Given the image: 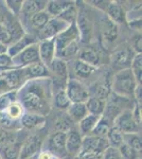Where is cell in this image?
Instances as JSON below:
<instances>
[{
  "label": "cell",
  "instance_id": "obj_1",
  "mask_svg": "<svg viewBox=\"0 0 142 159\" xmlns=\"http://www.w3.org/2000/svg\"><path fill=\"white\" fill-rule=\"evenodd\" d=\"M17 101L25 110L45 117L51 108V80H29L17 91Z\"/></svg>",
  "mask_w": 142,
  "mask_h": 159
},
{
  "label": "cell",
  "instance_id": "obj_2",
  "mask_svg": "<svg viewBox=\"0 0 142 159\" xmlns=\"http://www.w3.org/2000/svg\"><path fill=\"white\" fill-rule=\"evenodd\" d=\"M137 85L139 84L134 78L131 70L128 68L118 71L115 74L110 88H112L113 93L117 96L131 100L134 99V92Z\"/></svg>",
  "mask_w": 142,
  "mask_h": 159
},
{
  "label": "cell",
  "instance_id": "obj_3",
  "mask_svg": "<svg viewBox=\"0 0 142 159\" xmlns=\"http://www.w3.org/2000/svg\"><path fill=\"white\" fill-rule=\"evenodd\" d=\"M25 82L22 69L14 68L0 74V94L9 91H16V89L24 85Z\"/></svg>",
  "mask_w": 142,
  "mask_h": 159
},
{
  "label": "cell",
  "instance_id": "obj_4",
  "mask_svg": "<svg viewBox=\"0 0 142 159\" xmlns=\"http://www.w3.org/2000/svg\"><path fill=\"white\" fill-rule=\"evenodd\" d=\"M13 67L17 69L25 68L32 64L40 63L39 53H38V43L27 47L20 53L12 58Z\"/></svg>",
  "mask_w": 142,
  "mask_h": 159
},
{
  "label": "cell",
  "instance_id": "obj_5",
  "mask_svg": "<svg viewBox=\"0 0 142 159\" xmlns=\"http://www.w3.org/2000/svg\"><path fill=\"white\" fill-rule=\"evenodd\" d=\"M107 148H109V145H108V142L105 137H98V136L94 135L84 136L82 139L81 152L79 155H83V154L102 155Z\"/></svg>",
  "mask_w": 142,
  "mask_h": 159
},
{
  "label": "cell",
  "instance_id": "obj_6",
  "mask_svg": "<svg viewBox=\"0 0 142 159\" xmlns=\"http://www.w3.org/2000/svg\"><path fill=\"white\" fill-rule=\"evenodd\" d=\"M65 91L71 103H85L89 98V90L76 79L67 81Z\"/></svg>",
  "mask_w": 142,
  "mask_h": 159
},
{
  "label": "cell",
  "instance_id": "obj_7",
  "mask_svg": "<svg viewBox=\"0 0 142 159\" xmlns=\"http://www.w3.org/2000/svg\"><path fill=\"white\" fill-rule=\"evenodd\" d=\"M113 126L117 127L123 135L138 134L139 130L141 129V126H139L135 122V120H134L133 112H131V108L123 110V111L116 118L115 121H113Z\"/></svg>",
  "mask_w": 142,
  "mask_h": 159
},
{
  "label": "cell",
  "instance_id": "obj_8",
  "mask_svg": "<svg viewBox=\"0 0 142 159\" xmlns=\"http://www.w3.org/2000/svg\"><path fill=\"white\" fill-rule=\"evenodd\" d=\"M70 25H68L65 20H63L59 17H51L48 24L44 27V29L37 34L39 37V40H46L55 38L61 32L66 30Z\"/></svg>",
  "mask_w": 142,
  "mask_h": 159
},
{
  "label": "cell",
  "instance_id": "obj_9",
  "mask_svg": "<svg viewBox=\"0 0 142 159\" xmlns=\"http://www.w3.org/2000/svg\"><path fill=\"white\" fill-rule=\"evenodd\" d=\"M55 40V50L56 52L63 50L64 48L67 47L68 45L74 43V42H79L80 40V34H79V30H77L76 24H71L67 28L66 30H64L63 32H61L59 34L54 38Z\"/></svg>",
  "mask_w": 142,
  "mask_h": 159
},
{
  "label": "cell",
  "instance_id": "obj_10",
  "mask_svg": "<svg viewBox=\"0 0 142 159\" xmlns=\"http://www.w3.org/2000/svg\"><path fill=\"white\" fill-rule=\"evenodd\" d=\"M49 148L51 153L54 154L58 159L65 158L67 156L66 152V133L55 132L49 137L48 142Z\"/></svg>",
  "mask_w": 142,
  "mask_h": 159
},
{
  "label": "cell",
  "instance_id": "obj_11",
  "mask_svg": "<svg viewBox=\"0 0 142 159\" xmlns=\"http://www.w3.org/2000/svg\"><path fill=\"white\" fill-rule=\"evenodd\" d=\"M43 139L38 135H32L20 147L19 159H31L40 151Z\"/></svg>",
  "mask_w": 142,
  "mask_h": 159
},
{
  "label": "cell",
  "instance_id": "obj_12",
  "mask_svg": "<svg viewBox=\"0 0 142 159\" xmlns=\"http://www.w3.org/2000/svg\"><path fill=\"white\" fill-rule=\"evenodd\" d=\"M38 53H39L40 63L49 69L51 66V63L55 58L56 54L55 40H54V38L40 40L39 43H38Z\"/></svg>",
  "mask_w": 142,
  "mask_h": 159
},
{
  "label": "cell",
  "instance_id": "obj_13",
  "mask_svg": "<svg viewBox=\"0 0 142 159\" xmlns=\"http://www.w3.org/2000/svg\"><path fill=\"white\" fill-rule=\"evenodd\" d=\"M82 135L76 129H72L66 133V152L67 155L72 157H77L81 152L82 147Z\"/></svg>",
  "mask_w": 142,
  "mask_h": 159
},
{
  "label": "cell",
  "instance_id": "obj_14",
  "mask_svg": "<svg viewBox=\"0 0 142 159\" xmlns=\"http://www.w3.org/2000/svg\"><path fill=\"white\" fill-rule=\"evenodd\" d=\"M47 3V1H42V0H25L22 3V9L19 15L24 20L29 21L33 15L46 10Z\"/></svg>",
  "mask_w": 142,
  "mask_h": 159
},
{
  "label": "cell",
  "instance_id": "obj_15",
  "mask_svg": "<svg viewBox=\"0 0 142 159\" xmlns=\"http://www.w3.org/2000/svg\"><path fill=\"white\" fill-rule=\"evenodd\" d=\"M22 69L24 72V78L25 82L29 80H37V79H47L50 76V70L43 65L42 63L32 64Z\"/></svg>",
  "mask_w": 142,
  "mask_h": 159
},
{
  "label": "cell",
  "instance_id": "obj_16",
  "mask_svg": "<svg viewBox=\"0 0 142 159\" xmlns=\"http://www.w3.org/2000/svg\"><path fill=\"white\" fill-rule=\"evenodd\" d=\"M134 53L131 48H123L118 51H116L112 55V64L115 67L119 68L120 70L128 69L131 67V63L133 61Z\"/></svg>",
  "mask_w": 142,
  "mask_h": 159
},
{
  "label": "cell",
  "instance_id": "obj_17",
  "mask_svg": "<svg viewBox=\"0 0 142 159\" xmlns=\"http://www.w3.org/2000/svg\"><path fill=\"white\" fill-rule=\"evenodd\" d=\"M37 40H36V37L33 36V35H28L25 34L20 39H18L17 42L13 43L9 48H7V55L11 56V57H15L18 53H20L22 50L25 49L27 47L33 45V43H36Z\"/></svg>",
  "mask_w": 142,
  "mask_h": 159
},
{
  "label": "cell",
  "instance_id": "obj_18",
  "mask_svg": "<svg viewBox=\"0 0 142 159\" xmlns=\"http://www.w3.org/2000/svg\"><path fill=\"white\" fill-rule=\"evenodd\" d=\"M105 11L107 14V18L115 22L116 25L126 22V14L122 6L119 4L118 2H108Z\"/></svg>",
  "mask_w": 142,
  "mask_h": 159
},
{
  "label": "cell",
  "instance_id": "obj_19",
  "mask_svg": "<svg viewBox=\"0 0 142 159\" xmlns=\"http://www.w3.org/2000/svg\"><path fill=\"white\" fill-rule=\"evenodd\" d=\"M101 33H102V36L106 42L112 43L115 42L118 38L119 35V30H118V25L112 22L110 19H108L107 17L103 18L101 20Z\"/></svg>",
  "mask_w": 142,
  "mask_h": 159
},
{
  "label": "cell",
  "instance_id": "obj_20",
  "mask_svg": "<svg viewBox=\"0 0 142 159\" xmlns=\"http://www.w3.org/2000/svg\"><path fill=\"white\" fill-rule=\"evenodd\" d=\"M76 24L77 30H79L80 40H82V42H88L90 39V36H91V31H92L90 20L87 18L86 15L77 14Z\"/></svg>",
  "mask_w": 142,
  "mask_h": 159
},
{
  "label": "cell",
  "instance_id": "obj_21",
  "mask_svg": "<svg viewBox=\"0 0 142 159\" xmlns=\"http://www.w3.org/2000/svg\"><path fill=\"white\" fill-rule=\"evenodd\" d=\"M50 72H53L55 78L59 80L62 82H67L68 81V65H67V61L61 58L55 57L53 60V61L51 63V66L49 68Z\"/></svg>",
  "mask_w": 142,
  "mask_h": 159
},
{
  "label": "cell",
  "instance_id": "obj_22",
  "mask_svg": "<svg viewBox=\"0 0 142 159\" xmlns=\"http://www.w3.org/2000/svg\"><path fill=\"white\" fill-rule=\"evenodd\" d=\"M74 4L73 1H66V0H53L49 1L46 7V11L51 17H58L62 13H64L68 7Z\"/></svg>",
  "mask_w": 142,
  "mask_h": 159
},
{
  "label": "cell",
  "instance_id": "obj_23",
  "mask_svg": "<svg viewBox=\"0 0 142 159\" xmlns=\"http://www.w3.org/2000/svg\"><path fill=\"white\" fill-rule=\"evenodd\" d=\"M66 111L73 123H80L88 115L85 103H71Z\"/></svg>",
  "mask_w": 142,
  "mask_h": 159
},
{
  "label": "cell",
  "instance_id": "obj_24",
  "mask_svg": "<svg viewBox=\"0 0 142 159\" xmlns=\"http://www.w3.org/2000/svg\"><path fill=\"white\" fill-rule=\"evenodd\" d=\"M46 122V118L42 115L33 114V112H25L20 119V124L25 129H35L44 125Z\"/></svg>",
  "mask_w": 142,
  "mask_h": 159
},
{
  "label": "cell",
  "instance_id": "obj_25",
  "mask_svg": "<svg viewBox=\"0 0 142 159\" xmlns=\"http://www.w3.org/2000/svg\"><path fill=\"white\" fill-rule=\"evenodd\" d=\"M50 18H51V16L48 14L46 10H44L42 12L33 15L28 22H29V25H30L31 29L36 31L38 34V33L44 29V27L48 24V21L50 20Z\"/></svg>",
  "mask_w": 142,
  "mask_h": 159
},
{
  "label": "cell",
  "instance_id": "obj_26",
  "mask_svg": "<svg viewBox=\"0 0 142 159\" xmlns=\"http://www.w3.org/2000/svg\"><path fill=\"white\" fill-rule=\"evenodd\" d=\"M80 61H84L86 64L97 67L101 64V54L99 51L94 48H86V49L80 51Z\"/></svg>",
  "mask_w": 142,
  "mask_h": 159
},
{
  "label": "cell",
  "instance_id": "obj_27",
  "mask_svg": "<svg viewBox=\"0 0 142 159\" xmlns=\"http://www.w3.org/2000/svg\"><path fill=\"white\" fill-rule=\"evenodd\" d=\"M7 21H4V25L7 30H9L10 34L12 36V39H13V43L17 42L18 39H20L22 36L25 35V31H24V28H22L21 24H20L18 20L14 19V18H10L7 17L6 19Z\"/></svg>",
  "mask_w": 142,
  "mask_h": 159
},
{
  "label": "cell",
  "instance_id": "obj_28",
  "mask_svg": "<svg viewBox=\"0 0 142 159\" xmlns=\"http://www.w3.org/2000/svg\"><path fill=\"white\" fill-rule=\"evenodd\" d=\"M100 117L101 116H95V115L88 114L82 121H80L79 126H80V132H81L80 134L82 135V137L91 134V132L94 130V126L97 125L98 121H99Z\"/></svg>",
  "mask_w": 142,
  "mask_h": 159
},
{
  "label": "cell",
  "instance_id": "obj_29",
  "mask_svg": "<svg viewBox=\"0 0 142 159\" xmlns=\"http://www.w3.org/2000/svg\"><path fill=\"white\" fill-rule=\"evenodd\" d=\"M97 70H98L97 67H94V66L84 63V61H82L80 60H77L73 65L74 74L80 79L89 78V76H91Z\"/></svg>",
  "mask_w": 142,
  "mask_h": 159
},
{
  "label": "cell",
  "instance_id": "obj_30",
  "mask_svg": "<svg viewBox=\"0 0 142 159\" xmlns=\"http://www.w3.org/2000/svg\"><path fill=\"white\" fill-rule=\"evenodd\" d=\"M88 92L89 93L91 92L90 97H92V98H97L106 102L109 94L112 93V88H110L109 84L107 83H97L91 87V90Z\"/></svg>",
  "mask_w": 142,
  "mask_h": 159
},
{
  "label": "cell",
  "instance_id": "obj_31",
  "mask_svg": "<svg viewBox=\"0 0 142 159\" xmlns=\"http://www.w3.org/2000/svg\"><path fill=\"white\" fill-rule=\"evenodd\" d=\"M85 105H86V108H87L88 114L95 115V116H102L103 112H104L106 102L102 101V100H99L97 98L89 97L88 100L85 102Z\"/></svg>",
  "mask_w": 142,
  "mask_h": 159
},
{
  "label": "cell",
  "instance_id": "obj_32",
  "mask_svg": "<svg viewBox=\"0 0 142 159\" xmlns=\"http://www.w3.org/2000/svg\"><path fill=\"white\" fill-rule=\"evenodd\" d=\"M20 147L21 144L18 142L11 143L0 148V158L1 159H19Z\"/></svg>",
  "mask_w": 142,
  "mask_h": 159
},
{
  "label": "cell",
  "instance_id": "obj_33",
  "mask_svg": "<svg viewBox=\"0 0 142 159\" xmlns=\"http://www.w3.org/2000/svg\"><path fill=\"white\" fill-rule=\"evenodd\" d=\"M106 140L108 142V145L110 148H118L124 142V139H123V134L119 130L116 126H112L110 127L109 130H108L107 135H106Z\"/></svg>",
  "mask_w": 142,
  "mask_h": 159
},
{
  "label": "cell",
  "instance_id": "obj_34",
  "mask_svg": "<svg viewBox=\"0 0 142 159\" xmlns=\"http://www.w3.org/2000/svg\"><path fill=\"white\" fill-rule=\"evenodd\" d=\"M74 123L71 121V119L68 117L67 114L64 115H58L57 118L54 120V129H56V132H62V133H67L70 129H72Z\"/></svg>",
  "mask_w": 142,
  "mask_h": 159
},
{
  "label": "cell",
  "instance_id": "obj_35",
  "mask_svg": "<svg viewBox=\"0 0 142 159\" xmlns=\"http://www.w3.org/2000/svg\"><path fill=\"white\" fill-rule=\"evenodd\" d=\"M112 122L109 121L107 118H105L104 116H101L99 121L97 123V125L94 126V130H92L90 135L98 136V137H106L108 130L112 126Z\"/></svg>",
  "mask_w": 142,
  "mask_h": 159
},
{
  "label": "cell",
  "instance_id": "obj_36",
  "mask_svg": "<svg viewBox=\"0 0 142 159\" xmlns=\"http://www.w3.org/2000/svg\"><path fill=\"white\" fill-rule=\"evenodd\" d=\"M3 114L6 115L7 118H10L11 120H14V121H20L21 117L24 116V114H25V109L19 102L15 101L14 103H12L9 107H7V109L3 112Z\"/></svg>",
  "mask_w": 142,
  "mask_h": 159
},
{
  "label": "cell",
  "instance_id": "obj_37",
  "mask_svg": "<svg viewBox=\"0 0 142 159\" xmlns=\"http://www.w3.org/2000/svg\"><path fill=\"white\" fill-rule=\"evenodd\" d=\"M80 53V47H79V42H74L68 45L67 47L64 48L63 50L56 52L55 57L61 58V60H68V58H72L73 56L77 55Z\"/></svg>",
  "mask_w": 142,
  "mask_h": 159
},
{
  "label": "cell",
  "instance_id": "obj_38",
  "mask_svg": "<svg viewBox=\"0 0 142 159\" xmlns=\"http://www.w3.org/2000/svg\"><path fill=\"white\" fill-rule=\"evenodd\" d=\"M53 104L57 109H61V110L68 109L71 102H70V100H69L68 96H67L65 89L56 91L55 96H54V98H53Z\"/></svg>",
  "mask_w": 142,
  "mask_h": 159
},
{
  "label": "cell",
  "instance_id": "obj_39",
  "mask_svg": "<svg viewBox=\"0 0 142 159\" xmlns=\"http://www.w3.org/2000/svg\"><path fill=\"white\" fill-rule=\"evenodd\" d=\"M130 69L134 74V78L138 84H141V72H142V54L136 53L131 63Z\"/></svg>",
  "mask_w": 142,
  "mask_h": 159
},
{
  "label": "cell",
  "instance_id": "obj_40",
  "mask_svg": "<svg viewBox=\"0 0 142 159\" xmlns=\"http://www.w3.org/2000/svg\"><path fill=\"white\" fill-rule=\"evenodd\" d=\"M17 101V90L9 91L0 94V112L3 114L12 103Z\"/></svg>",
  "mask_w": 142,
  "mask_h": 159
},
{
  "label": "cell",
  "instance_id": "obj_41",
  "mask_svg": "<svg viewBox=\"0 0 142 159\" xmlns=\"http://www.w3.org/2000/svg\"><path fill=\"white\" fill-rule=\"evenodd\" d=\"M123 139H124V143L136 151L137 153L141 154L142 144H141V137L139 134H125L123 135Z\"/></svg>",
  "mask_w": 142,
  "mask_h": 159
},
{
  "label": "cell",
  "instance_id": "obj_42",
  "mask_svg": "<svg viewBox=\"0 0 142 159\" xmlns=\"http://www.w3.org/2000/svg\"><path fill=\"white\" fill-rule=\"evenodd\" d=\"M16 142V133L0 127V148Z\"/></svg>",
  "mask_w": 142,
  "mask_h": 159
},
{
  "label": "cell",
  "instance_id": "obj_43",
  "mask_svg": "<svg viewBox=\"0 0 142 159\" xmlns=\"http://www.w3.org/2000/svg\"><path fill=\"white\" fill-rule=\"evenodd\" d=\"M118 151H119V153H120L121 157L123 159H139V158H141L140 156H139L140 154L137 153L136 151H134L130 145H127L124 142L118 148Z\"/></svg>",
  "mask_w": 142,
  "mask_h": 159
},
{
  "label": "cell",
  "instance_id": "obj_44",
  "mask_svg": "<svg viewBox=\"0 0 142 159\" xmlns=\"http://www.w3.org/2000/svg\"><path fill=\"white\" fill-rule=\"evenodd\" d=\"M58 17L63 20H65L68 25L74 24V22L76 21V17H77V11H76V7H74V4L72 7H68V9L64 13H62Z\"/></svg>",
  "mask_w": 142,
  "mask_h": 159
},
{
  "label": "cell",
  "instance_id": "obj_45",
  "mask_svg": "<svg viewBox=\"0 0 142 159\" xmlns=\"http://www.w3.org/2000/svg\"><path fill=\"white\" fill-rule=\"evenodd\" d=\"M6 3L7 7H9L10 12L13 15H15V16H18L20 14V12H21L24 1L22 0H7Z\"/></svg>",
  "mask_w": 142,
  "mask_h": 159
},
{
  "label": "cell",
  "instance_id": "obj_46",
  "mask_svg": "<svg viewBox=\"0 0 142 159\" xmlns=\"http://www.w3.org/2000/svg\"><path fill=\"white\" fill-rule=\"evenodd\" d=\"M102 159H123L119 153L118 148H107L105 152L102 154Z\"/></svg>",
  "mask_w": 142,
  "mask_h": 159
},
{
  "label": "cell",
  "instance_id": "obj_47",
  "mask_svg": "<svg viewBox=\"0 0 142 159\" xmlns=\"http://www.w3.org/2000/svg\"><path fill=\"white\" fill-rule=\"evenodd\" d=\"M31 159H58L54 154H52L50 151L48 150H44V151H39L35 156H33Z\"/></svg>",
  "mask_w": 142,
  "mask_h": 159
},
{
  "label": "cell",
  "instance_id": "obj_48",
  "mask_svg": "<svg viewBox=\"0 0 142 159\" xmlns=\"http://www.w3.org/2000/svg\"><path fill=\"white\" fill-rule=\"evenodd\" d=\"M0 66H1V67L14 68L13 67V63H12V57L7 55V53L0 54Z\"/></svg>",
  "mask_w": 142,
  "mask_h": 159
},
{
  "label": "cell",
  "instance_id": "obj_49",
  "mask_svg": "<svg viewBox=\"0 0 142 159\" xmlns=\"http://www.w3.org/2000/svg\"><path fill=\"white\" fill-rule=\"evenodd\" d=\"M76 159H102V155H98V154H83V155H79Z\"/></svg>",
  "mask_w": 142,
  "mask_h": 159
},
{
  "label": "cell",
  "instance_id": "obj_50",
  "mask_svg": "<svg viewBox=\"0 0 142 159\" xmlns=\"http://www.w3.org/2000/svg\"><path fill=\"white\" fill-rule=\"evenodd\" d=\"M133 47L136 50V53H141V35H138L137 37H135Z\"/></svg>",
  "mask_w": 142,
  "mask_h": 159
},
{
  "label": "cell",
  "instance_id": "obj_51",
  "mask_svg": "<svg viewBox=\"0 0 142 159\" xmlns=\"http://www.w3.org/2000/svg\"><path fill=\"white\" fill-rule=\"evenodd\" d=\"M7 47L6 45H3L2 43H0V54H3V53H7Z\"/></svg>",
  "mask_w": 142,
  "mask_h": 159
},
{
  "label": "cell",
  "instance_id": "obj_52",
  "mask_svg": "<svg viewBox=\"0 0 142 159\" xmlns=\"http://www.w3.org/2000/svg\"><path fill=\"white\" fill-rule=\"evenodd\" d=\"M1 115H2V114H1V112H0V117H1Z\"/></svg>",
  "mask_w": 142,
  "mask_h": 159
},
{
  "label": "cell",
  "instance_id": "obj_53",
  "mask_svg": "<svg viewBox=\"0 0 142 159\" xmlns=\"http://www.w3.org/2000/svg\"><path fill=\"white\" fill-rule=\"evenodd\" d=\"M64 159H65V158H64Z\"/></svg>",
  "mask_w": 142,
  "mask_h": 159
},
{
  "label": "cell",
  "instance_id": "obj_54",
  "mask_svg": "<svg viewBox=\"0 0 142 159\" xmlns=\"http://www.w3.org/2000/svg\"><path fill=\"white\" fill-rule=\"evenodd\" d=\"M0 159H1V158H0Z\"/></svg>",
  "mask_w": 142,
  "mask_h": 159
}]
</instances>
